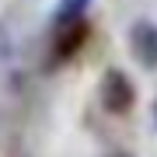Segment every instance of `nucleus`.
<instances>
[{"instance_id":"nucleus-5","label":"nucleus","mask_w":157,"mask_h":157,"mask_svg":"<svg viewBox=\"0 0 157 157\" xmlns=\"http://www.w3.org/2000/svg\"><path fill=\"white\" fill-rule=\"evenodd\" d=\"M7 49H11V39H7V28H0V59L7 56Z\"/></svg>"},{"instance_id":"nucleus-1","label":"nucleus","mask_w":157,"mask_h":157,"mask_svg":"<svg viewBox=\"0 0 157 157\" xmlns=\"http://www.w3.org/2000/svg\"><path fill=\"white\" fill-rule=\"evenodd\" d=\"M98 98H101V108L105 112L126 115L136 105V87H133V80L122 70H105L101 73V84H98Z\"/></svg>"},{"instance_id":"nucleus-4","label":"nucleus","mask_w":157,"mask_h":157,"mask_svg":"<svg viewBox=\"0 0 157 157\" xmlns=\"http://www.w3.org/2000/svg\"><path fill=\"white\" fill-rule=\"evenodd\" d=\"M91 7V0H59L56 14H52V21H56V28H67V25H77L84 21V11Z\"/></svg>"},{"instance_id":"nucleus-3","label":"nucleus","mask_w":157,"mask_h":157,"mask_svg":"<svg viewBox=\"0 0 157 157\" xmlns=\"http://www.w3.org/2000/svg\"><path fill=\"white\" fill-rule=\"evenodd\" d=\"M56 45H52V52H56V59H70L73 52L84 45L87 39V21H77V25H67V28H56Z\"/></svg>"},{"instance_id":"nucleus-6","label":"nucleus","mask_w":157,"mask_h":157,"mask_svg":"<svg viewBox=\"0 0 157 157\" xmlns=\"http://www.w3.org/2000/svg\"><path fill=\"white\" fill-rule=\"evenodd\" d=\"M108 157H133V154H126V150H115V154H108Z\"/></svg>"},{"instance_id":"nucleus-2","label":"nucleus","mask_w":157,"mask_h":157,"mask_svg":"<svg viewBox=\"0 0 157 157\" xmlns=\"http://www.w3.org/2000/svg\"><path fill=\"white\" fill-rule=\"evenodd\" d=\"M129 52L133 59L147 70H157V25L150 21H136L129 28Z\"/></svg>"}]
</instances>
